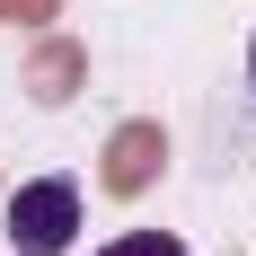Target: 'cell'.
<instances>
[{
  "instance_id": "cell-1",
  "label": "cell",
  "mask_w": 256,
  "mask_h": 256,
  "mask_svg": "<svg viewBox=\"0 0 256 256\" xmlns=\"http://www.w3.org/2000/svg\"><path fill=\"white\" fill-rule=\"evenodd\" d=\"M0 230H9V256H71V238H80V186L71 177L18 186L9 212H0Z\"/></svg>"
},
{
  "instance_id": "cell-2",
  "label": "cell",
  "mask_w": 256,
  "mask_h": 256,
  "mask_svg": "<svg viewBox=\"0 0 256 256\" xmlns=\"http://www.w3.org/2000/svg\"><path fill=\"white\" fill-rule=\"evenodd\" d=\"M98 256H186V238H168V230H124V238H106Z\"/></svg>"
},
{
  "instance_id": "cell-3",
  "label": "cell",
  "mask_w": 256,
  "mask_h": 256,
  "mask_svg": "<svg viewBox=\"0 0 256 256\" xmlns=\"http://www.w3.org/2000/svg\"><path fill=\"white\" fill-rule=\"evenodd\" d=\"M248 80H256V44H248Z\"/></svg>"
}]
</instances>
